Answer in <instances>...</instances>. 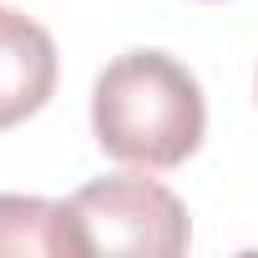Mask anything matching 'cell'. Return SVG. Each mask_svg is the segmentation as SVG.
<instances>
[{
	"mask_svg": "<svg viewBox=\"0 0 258 258\" xmlns=\"http://www.w3.org/2000/svg\"><path fill=\"white\" fill-rule=\"evenodd\" d=\"M96 147L126 167H182L208 132V101L198 76L167 51H126L106 61L91 86Z\"/></svg>",
	"mask_w": 258,
	"mask_h": 258,
	"instance_id": "cell-1",
	"label": "cell"
},
{
	"mask_svg": "<svg viewBox=\"0 0 258 258\" xmlns=\"http://www.w3.org/2000/svg\"><path fill=\"white\" fill-rule=\"evenodd\" d=\"M71 218L91 253H137V258H177L192 243L187 208L172 187L152 177H96L71 192Z\"/></svg>",
	"mask_w": 258,
	"mask_h": 258,
	"instance_id": "cell-2",
	"label": "cell"
},
{
	"mask_svg": "<svg viewBox=\"0 0 258 258\" xmlns=\"http://www.w3.org/2000/svg\"><path fill=\"white\" fill-rule=\"evenodd\" d=\"M56 91V41L31 16L0 6V132L36 116Z\"/></svg>",
	"mask_w": 258,
	"mask_h": 258,
	"instance_id": "cell-3",
	"label": "cell"
},
{
	"mask_svg": "<svg viewBox=\"0 0 258 258\" xmlns=\"http://www.w3.org/2000/svg\"><path fill=\"white\" fill-rule=\"evenodd\" d=\"M0 253H11V258H86L71 203L0 192Z\"/></svg>",
	"mask_w": 258,
	"mask_h": 258,
	"instance_id": "cell-4",
	"label": "cell"
}]
</instances>
